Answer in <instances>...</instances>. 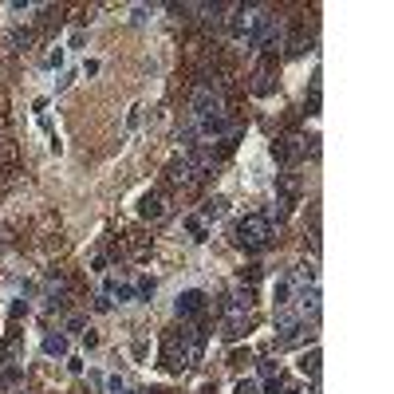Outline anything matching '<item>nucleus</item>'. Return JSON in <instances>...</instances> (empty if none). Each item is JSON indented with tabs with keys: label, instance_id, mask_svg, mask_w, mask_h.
Returning a JSON list of instances; mask_svg holds the SVG:
<instances>
[{
	"label": "nucleus",
	"instance_id": "8",
	"mask_svg": "<svg viewBox=\"0 0 394 394\" xmlns=\"http://www.w3.org/2000/svg\"><path fill=\"white\" fill-rule=\"evenodd\" d=\"M319 284H312V288H304V292H299L296 296V312L304 315V319H319V308H323V304H319Z\"/></svg>",
	"mask_w": 394,
	"mask_h": 394
},
{
	"label": "nucleus",
	"instance_id": "3",
	"mask_svg": "<svg viewBox=\"0 0 394 394\" xmlns=\"http://www.w3.org/2000/svg\"><path fill=\"white\" fill-rule=\"evenodd\" d=\"M264 20H268L264 8H252V4L245 8V4H241V8H233V16H229V36L241 40V44H252V36L260 32Z\"/></svg>",
	"mask_w": 394,
	"mask_h": 394
},
{
	"label": "nucleus",
	"instance_id": "19",
	"mask_svg": "<svg viewBox=\"0 0 394 394\" xmlns=\"http://www.w3.org/2000/svg\"><path fill=\"white\" fill-rule=\"evenodd\" d=\"M12 44L28 51V44H32V32H28V28H12Z\"/></svg>",
	"mask_w": 394,
	"mask_h": 394
},
{
	"label": "nucleus",
	"instance_id": "24",
	"mask_svg": "<svg viewBox=\"0 0 394 394\" xmlns=\"http://www.w3.org/2000/svg\"><path fill=\"white\" fill-rule=\"evenodd\" d=\"M95 312H110V296L103 292V296H95Z\"/></svg>",
	"mask_w": 394,
	"mask_h": 394
},
{
	"label": "nucleus",
	"instance_id": "30",
	"mask_svg": "<svg viewBox=\"0 0 394 394\" xmlns=\"http://www.w3.org/2000/svg\"><path fill=\"white\" fill-rule=\"evenodd\" d=\"M87 44V32H71V47H83Z\"/></svg>",
	"mask_w": 394,
	"mask_h": 394
},
{
	"label": "nucleus",
	"instance_id": "32",
	"mask_svg": "<svg viewBox=\"0 0 394 394\" xmlns=\"http://www.w3.org/2000/svg\"><path fill=\"white\" fill-rule=\"evenodd\" d=\"M123 394H138V391H123Z\"/></svg>",
	"mask_w": 394,
	"mask_h": 394
},
{
	"label": "nucleus",
	"instance_id": "14",
	"mask_svg": "<svg viewBox=\"0 0 394 394\" xmlns=\"http://www.w3.org/2000/svg\"><path fill=\"white\" fill-rule=\"evenodd\" d=\"M319 362H323V351H319V347H312V351H304V355H299V375H312V378H319Z\"/></svg>",
	"mask_w": 394,
	"mask_h": 394
},
{
	"label": "nucleus",
	"instance_id": "29",
	"mask_svg": "<svg viewBox=\"0 0 394 394\" xmlns=\"http://www.w3.org/2000/svg\"><path fill=\"white\" fill-rule=\"evenodd\" d=\"M130 20H134V24H146V20H150V12H146V8H134V12H130Z\"/></svg>",
	"mask_w": 394,
	"mask_h": 394
},
{
	"label": "nucleus",
	"instance_id": "18",
	"mask_svg": "<svg viewBox=\"0 0 394 394\" xmlns=\"http://www.w3.org/2000/svg\"><path fill=\"white\" fill-rule=\"evenodd\" d=\"M233 394H260V386H256V382H252V378H236Z\"/></svg>",
	"mask_w": 394,
	"mask_h": 394
},
{
	"label": "nucleus",
	"instance_id": "20",
	"mask_svg": "<svg viewBox=\"0 0 394 394\" xmlns=\"http://www.w3.org/2000/svg\"><path fill=\"white\" fill-rule=\"evenodd\" d=\"M249 359H252V355H249V347H245V351H233V355H229V367H245Z\"/></svg>",
	"mask_w": 394,
	"mask_h": 394
},
{
	"label": "nucleus",
	"instance_id": "11",
	"mask_svg": "<svg viewBox=\"0 0 394 394\" xmlns=\"http://www.w3.org/2000/svg\"><path fill=\"white\" fill-rule=\"evenodd\" d=\"M16 386H24V367L20 362H4L0 367V394L16 391Z\"/></svg>",
	"mask_w": 394,
	"mask_h": 394
},
{
	"label": "nucleus",
	"instance_id": "15",
	"mask_svg": "<svg viewBox=\"0 0 394 394\" xmlns=\"http://www.w3.org/2000/svg\"><path fill=\"white\" fill-rule=\"evenodd\" d=\"M272 158H276L280 166H292V162H296V158H299V146H296V138H288V142H276V146H272Z\"/></svg>",
	"mask_w": 394,
	"mask_h": 394
},
{
	"label": "nucleus",
	"instance_id": "23",
	"mask_svg": "<svg viewBox=\"0 0 394 394\" xmlns=\"http://www.w3.org/2000/svg\"><path fill=\"white\" fill-rule=\"evenodd\" d=\"M83 347H87V351H95V347H99V335H95L91 328L83 331Z\"/></svg>",
	"mask_w": 394,
	"mask_h": 394
},
{
	"label": "nucleus",
	"instance_id": "26",
	"mask_svg": "<svg viewBox=\"0 0 394 394\" xmlns=\"http://www.w3.org/2000/svg\"><path fill=\"white\" fill-rule=\"evenodd\" d=\"M47 67H63V47H56V51L47 56Z\"/></svg>",
	"mask_w": 394,
	"mask_h": 394
},
{
	"label": "nucleus",
	"instance_id": "17",
	"mask_svg": "<svg viewBox=\"0 0 394 394\" xmlns=\"http://www.w3.org/2000/svg\"><path fill=\"white\" fill-rule=\"evenodd\" d=\"M107 296H110V299H119V304H130V299H134V284H126V280H107Z\"/></svg>",
	"mask_w": 394,
	"mask_h": 394
},
{
	"label": "nucleus",
	"instance_id": "22",
	"mask_svg": "<svg viewBox=\"0 0 394 394\" xmlns=\"http://www.w3.org/2000/svg\"><path fill=\"white\" fill-rule=\"evenodd\" d=\"M83 328H87V319H83V315H71V319H67V331H75V335H83Z\"/></svg>",
	"mask_w": 394,
	"mask_h": 394
},
{
	"label": "nucleus",
	"instance_id": "7",
	"mask_svg": "<svg viewBox=\"0 0 394 394\" xmlns=\"http://www.w3.org/2000/svg\"><path fill=\"white\" fill-rule=\"evenodd\" d=\"M280 44H284V28H280V20H276V16H268L264 24H260V32L252 36V47H260V51H268V56H272V51H276Z\"/></svg>",
	"mask_w": 394,
	"mask_h": 394
},
{
	"label": "nucleus",
	"instance_id": "4",
	"mask_svg": "<svg viewBox=\"0 0 394 394\" xmlns=\"http://www.w3.org/2000/svg\"><path fill=\"white\" fill-rule=\"evenodd\" d=\"M304 328H308V319H304L296 308H280V312H276V343L280 347L304 343Z\"/></svg>",
	"mask_w": 394,
	"mask_h": 394
},
{
	"label": "nucleus",
	"instance_id": "12",
	"mask_svg": "<svg viewBox=\"0 0 394 394\" xmlns=\"http://www.w3.org/2000/svg\"><path fill=\"white\" fill-rule=\"evenodd\" d=\"M162 213H166V197H162V193H146V197L138 201V217L158 221Z\"/></svg>",
	"mask_w": 394,
	"mask_h": 394
},
{
	"label": "nucleus",
	"instance_id": "6",
	"mask_svg": "<svg viewBox=\"0 0 394 394\" xmlns=\"http://www.w3.org/2000/svg\"><path fill=\"white\" fill-rule=\"evenodd\" d=\"M217 114H225V99H221L217 91H197L193 95V119L197 123H205V119H217Z\"/></svg>",
	"mask_w": 394,
	"mask_h": 394
},
{
	"label": "nucleus",
	"instance_id": "25",
	"mask_svg": "<svg viewBox=\"0 0 394 394\" xmlns=\"http://www.w3.org/2000/svg\"><path fill=\"white\" fill-rule=\"evenodd\" d=\"M260 378L272 382V378H276V362H260Z\"/></svg>",
	"mask_w": 394,
	"mask_h": 394
},
{
	"label": "nucleus",
	"instance_id": "13",
	"mask_svg": "<svg viewBox=\"0 0 394 394\" xmlns=\"http://www.w3.org/2000/svg\"><path fill=\"white\" fill-rule=\"evenodd\" d=\"M44 355H51V359H67V335H63V331H47L44 335Z\"/></svg>",
	"mask_w": 394,
	"mask_h": 394
},
{
	"label": "nucleus",
	"instance_id": "28",
	"mask_svg": "<svg viewBox=\"0 0 394 394\" xmlns=\"http://www.w3.org/2000/svg\"><path fill=\"white\" fill-rule=\"evenodd\" d=\"M67 371H71V375H83V359H75V355H71V359H67Z\"/></svg>",
	"mask_w": 394,
	"mask_h": 394
},
{
	"label": "nucleus",
	"instance_id": "27",
	"mask_svg": "<svg viewBox=\"0 0 394 394\" xmlns=\"http://www.w3.org/2000/svg\"><path fill=\"white\" fill-rule=\"evenodd\" d=\"M107 386H110V394H123V391H126V382H123V378H119V375H114V378H110V382H107Z\"/></svg>",
	"mask_w": 394,
	"mask_h": 394
},
{
	"label": "nucleus",
	"instance_id": "16",
	"mask_svg": "<svg viewBox=\"0 0 394 394\" xmlns=\"http://www.w3.org/2000/svg\"><path fill=\"white\" fill-rule=\"evenodd\" d=\"M229 213V197H205V205H201V217L205 221H217V217H225Z\"/></svg>",
	"mask_w": 394,
	"mask_h": 394
},
{
	"label": "nucleus",
	"instance_id": "2",
	"mask_svg": "<svg viewBox=\"0 0 394 394\" xmlns=\"http://www.w3.org/2000/svg\"><path fill=\"white\" fill-rule=\"evenodd\" d=\"M272 236H276V229H272V217L268 213H249V217H241L236 221V229H233V245L236 249H268L272 245Z\"/></svg>",
	"mask_w": 394,
	"mask_h": 394
},
{
	"label": "nucleus",
	"instance_id": "1",
	"mask_svg": "<svg viewBox=\"0 0 394 394\" xmlns=\"http://www.w3.org/2000/svg\"><path fill=\"white\" fill-rule=\"evenodd\" d=\"M205 351V331L197 328V323H177V328L166 331V339H162V362L170 367L173 375H182V371H189L193 362L201 359Z\"/></svg>",
	"mask_w": 394,
	"mask_h": 394
},
{
	"label": "nucleus",
	"instance_id": "9",
	"mask_svg": "<svg viewBox=\"0 0 394 394\" xmlns=\"http://www.w3.org/2000/svg\"><path fill=\"white\" fill-rule=\"evenodd\" d=\"M245 331H249V315H236V312H225V315H221V339L236 343Z\"/></svg>",
	"mask_w": 394,
	"mask_h": 394
},
{
	"label": "nucleus",
	"instance_id": "10",
	"mask_svg": "<svg viewBox=\"0 0 394 394\" xmlns=\"http://www.w3.org/2000/svg\"><path fill=\"white\" fill-rule=\"evenodd\" d=\"M296 284L288 280V276H280V280H276V288H272V304H276V312H280V308H292V304H296Z\"/></svg>",
	"mask_w": 394,
	"mask_h": 394
},
{
	"label": "nucleus",
	"instance_id": "21",
	"mask_svg": "<svg viewBox=\"0 0 394 394\" xmlns=\"http://www.w3.org/2000/svg\"><path fill=\"white\" fill-rule=\"evenodd\" d=\"M189 233H193V241H205V221H189Z\"/></svg>",
	"mask_w": 394,
	"mask_h": 394
},
{
	"label": "nucleus",
	"instance_id": "31",
	"mask_svg": "<svg viewBox=\"0 0 394 394\" xmlns=\"http://www.w3.org/2000/svg\"><path fill=\"white\" fill-rule=\"evenodd\" d=\"M24 312H28V304H24V299H16V304H12V319H20Z\"/></svg>",
	"mask_w": 394,
	"mask_h": 394
},
{
	"label": "nucleus",
	"instance_id": "33",
	"mask_svg": "<svg viewBox=\"0 0 394 394\" xmlns=\"http://www.w3.org/2000/svg\"><path fill=\"white\" fill-rule=\"evenodd\" d=\"M20 394H24V391H20Z\"/></svg>",
	"mask_w": 394,
	"mask_h": 394
},
{
	"label": "nucleus",
	"instance_id": "5",
	"mask_svg": "<svg viewBox=\"0 0 394 394\" xmlns=\"http://www.w3.org/2000/svg\"><path fill=\"white\" fill-rule=\"evenodd\" d=\"M173 308H177V315H182L186 323H197V319L209 312V296H205L201 288H186V292L177 296V304H173Z\"/></svg>",
	"mask_w": 394,
	"mask_h": 394
}]
</instances>
